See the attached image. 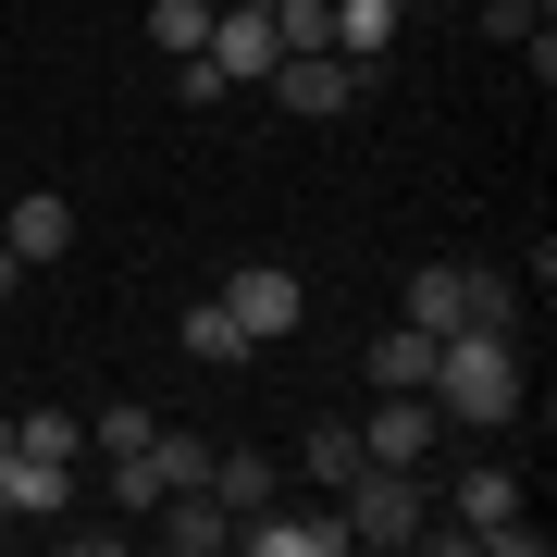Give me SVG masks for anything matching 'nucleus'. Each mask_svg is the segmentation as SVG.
Here are the masks:
<instances>
[{
  "mask_svg": "<svg viewBox=\"0 0 557 557\" xmlns=\"http://www.w3.org/2000/svg\"><path fill=\"white\" fill-rule=\"evenodd\" d=\"M13 446H25V458H62V471H75V458H87V409H13Z\"/></svg>",
  "mask_w": 557,
  "mask_h": 557,
  "instance_id": "a211bd4d",
  "label": "nucleus"
},
{
  "mask_svg": "<svg viewBox=\"0 0 557 557\" xmlns=\"http://www.w3.org/2000/svg\"><path fill=\"white\" fill-rule=\"evenodd\" d=\"M397 384H434V335L421 322H384L372 335V397H397Z\"/></svg>",
  "mask_w": 557,
  "mask_h": 557,
  "instance_id": "2eb2a0df",
  "label": "nucleus"
},
{
  "mask_svg": "<svg viewBox=\"0 0 557 557\" xmlns=\"http://www.w3.org/2000/svg\"><path fill=\"white\" fill-rule=\"evenodd\" d=\"M174 347L199 359V372H236V359H248V335H236V310H223V298H199V310H186V322H174Z\"/></svg>",
  "mask_w": 557,
  "mask_h": 557,
  "instance_id": "dca6fc26",
  "label": "nucleus"
},
{
  "mask_svg": "<svg viewBox=\"0 0 557 557\" xmlns=\"http://www.w3.org/2000/svg\"><path fill=\"white\" fill-rule=\"evenodd\" d=\"M161 434V409H137V397H112V409H87V446H100V458H137Z\"/></svg>",
  "mask_w": 557,
  "mask_h": 557,
  "instance_id": "412c9836",
  "label": "nucleus"
},
{
  "mask_svg": "<svg viewBox=\"0 0 557 557\" xmlns=\"http://www.w3.org/2000/svg\"><path fill=\"white\" fill-rule=\"evenodd\" d=\"M223 310H236V335H248V347H273V335H298V322H310V285L285 273V260H248V273L223 285Z\"/></svg>",
  "mask_w": 557,
  "mask_h": 557,
  "instance_id": "39448f33",
  "label": "nucleus"
},
{
  "mask_svg": "<svg viewBox=\"0 0 557 557\" xmlns=\"http://www.w3.org/2000/svg\"><path fill=\"white\" fill-rule=\"evenodd\" d=\"M62 508H75V471L62 458H25L13 421H0V520H62Z\"/></svg>",
  "mask_w": 557,
  "mask_h": 557,
  "instance_id": "9d476101",
  "label": "nucleus"
},
{
  "mask_svg": "<svg viewBox=\"0 0 557 557\" xmlns=\"http://www.w3.org/2000/svg\"><path fill=\"white\" fill-rule=\"evenodd\" d=\"M248 13H273V0H248Z\"/></svg>",
  "mask_w": 557,
  "mask_h": 557,
  "instance_id": "bb28decb",
  "label": "nucleus"
},
{
  "mask_svg": "<svg viewBox=\"0 0 557 557\" xmlns=\"http://www.w3.org/2000/svg\"><path fill=\"white\" fill-rule=\"evenodd\" d=\"M533 25H545V0H483V38H508V50H520Z\"/></svg>",
  "mask_w": 557,
  "mask_h": 557,
  "instance_id": "b1692460",
  "label": "nucleus"
},
{
  "mask_svg": "<svg viewBox=\"0 0 557 557\" xmlns=\"http://www.w3.org/2000/svg\"><path fill=\"white\" fill-rule=\"evenodd\" d=\"M236 545L248 557H347V508H248Z\"/></svg>",
  "mask_w": 557,
  "mask_h": 557,
  "instance_id": "0eeeda50",
  "label": "nucleus"
},
{
  "mask_svg": "<svg viewBox=\"0 0 557 557\" xmlns=\"http://www.w3.org/2000/svg\"><path fill=\"white\" fill-rule=\"evenodd\" d=\"M273 38L285 50H335V0H273Z\"/></svg>",
  "mask_w": 557,
  "mask_h": 557,
  "instance_id": "4be33fe9",
  "label": "nucleus"
},
{
  "mask_svg": "<svg viewBox=\"0 0 557 557\" xmlns=\"http://www.w3.org/2000/svg\"><path fill=\"white\" fill-rule=\"evenodd\" d=\"M13 285H25V260H13V248H0V310H13Z\"/></svg>",
  "mask_w": 557,
  "mask_h": 557,
  "instance_id": "393cba45",
  "label": "nucleus"
},
{
  "mask_svg": "<svg viewBox=\"0 0 557 557\" xmlns=\"http://www.w3.org/2000/svg\"><path fill=\"white\" fill-rule=\"evenodd\" d=\"M298 471L322 483V496H347V483L372 471V446H359V421H310V434H298Z\"/></svg>",
  "mask_w": 557,
  "mask_h": 557,
  "instance_id": "4468645a",
  "label": "nucleus"
},
{
  "mask_svg": "<svg viewBox=\"0 0 557 557\" xmlns=\"http://www.w3.org/2000/svg\"><path fill=\"white\" fill-rule=\"evenodd\" d=\"M409 13H446V0H397V25H409Z\"/></svg>",
  "mask_w": 557,
  "mask_h": 557,
  "instance_id": "a878e982",
  "label": "nucleus"
},
{
  "mask_svg": "<svg viewBox=\"0 0 557 557\" xmlns=\"http://www.w3.org/2000/svg\"><path fill=\"white\" fill-rule=\"evenodd\" d=\"M397 322H421V335H458V322H471V260H421Z\"/></svg>",
  "mask_w": 557,
  "mask_h": 557,
  "instance_id": "f8f14e48",
  "label": "nucleus"
},
{
  "mask_svg": "<svg viewBox=\"0 0 557 557\" xmlns=\"http://www.w3.org/2000/svg\"><path fill=\"white\" fill-rule=\"evenodd\" d=\"M434 434H446V409L421 397V384L372 397V421H359V446H372V458H397V471H421V458H434Z\"/></svg>",
  "mask_w": 557,
  "mask_h": 557,
  "instance_id": "1a4fd4ad",
  "label": "nucleus"
},
{
  "mask_svg": "<svg viewBox=\"0 0 557 557\" xmlns=\"http://www.w3.org/2000/svg\"><path fill=\"white\" fill-rule=\"evenodd\" d=\"M0 248H13L25 273H50V260L75 248V199H50V186H38V199H13V211H0Z\"/></svg>",
  "mask_w": 557,
  "mask_h": 557,
  "instance_id": "9b49d317",
  "label": "nucleus"
},
{
  "mask_svg": "<svg viewBox=\"0 0 557 557\" xmlns=\"http://www.w3.org/2000/svg\"><path fill=\"white\" fill-rule=\"evenodd\" d=\"M137 38H149L161 62H186V50L211 38V0H149V25H137Z\"/></svg>",
  "mask_w": 557,
  "mask_h": 557,
  "instance_id": "aec40b11",
  "label": "nucleus"
},
{
  "mask_svg": "<svg viewBox=\"0 0 557 557\" xmlns=\"http://www.w3.org/2000/svg\"><path fill=\"white\" fill-rule=\"evenodd\" d=\"M335 50L347 62H384V50H397V0H335Z\"/></svg>",
  "mask_w": 557,
  "mask_h": 557,
  "instance_id": "6ab92c4d",
  "label": "nucleus"
},
{
  "mask_svg": "<svg viewBox=\"0 0 557 557\" xmlns=\"http://www.w3.org/2000/svg\"><path fill=\"white\" fill-rule=\"evenodd\" d=\"M421 397L446 409V434H508L520 397H533V372H520V335H483V322L434 335V384H421Z\"/></svg>",
  "mask_w": 557,
  "mask_h": 557,
  "instance_id": "f257e3e1",
  "label": "nucleus"
},
{
  "mask_svg": "<svg viewBox=\"0 0 557 557\" xmlns=\"http://www.w3.org/2000/svg\"><path fill=\"white\" fill-rule=\"evenodd\" d=\"M446 520H458V545H483V557H545V533L520 520V471H496V458H471V471L446 483Z\"/></svg>",
  "mask_w": 557,
  "mask_h": 557,
  "instance_id": "f03ea898",
  "label": "nucleus"
},
{
  "mask_svg": "<svg viewBox=\"0 0 557 557\" xmlns=\"http://www.w3.org/2000/svg\"><path fill=\"white\" fill-rule=\"evenodd\" d=\"M471 322H483V335H520V285L483 273V260H471Z\"/></svg>",
  "mask_w": 557,
  "mask_h": 557,
  "instance_id": "5701e85b",
  "label": "nucleus"
},
{
  "mask_svg": "<svg viewBox=\"0 0 557 557\" xmlns=\"http://www.w3.org/2000/svg\"><path fill=\"white\" fill-rule=\"evenodd\" d=\"M335 508H347V545H421V533H434V483L397 471V458H372Z\"/></svg>",
  "mask_w": 557,
  "mask_h": 557,
  "instance_id": "7ed1b4c3",
  "label": "nucleus"
},
{
  "mask_svg": "<svg viewBox=\"0 0 557 557\" xmlns=\"http://www.w3.org/2000/svg\"><path fill=\"white\" fill-rule=\"evenodd\" d=\"M199 62L223 87H260L285 62V38H273V13H248V0H211V38H199Z\"/></svg>",
  "mask_w": 557,
  "mask_h": 557,
  "instance_id": "423d86ee",
  "label": "nucleus"
},
{
  "mask_svg": "<svg viewBox=\"0 0 557 557\" xmlns=\"http://www.w3.org/2000/svg\"><path fill=\"white\" fill-rule=\"evenodd\" d=\"M273 112H298V124H322V112H347V100H372L384 87V62H347V50H285L273 75Z\"/></svg>",
  "mask_w": 557,
  "mask_h": 557,
  "instance_id": "20e7f679",
  "label": "nucleus"
},
{
  "mask_svg": "<svg viewBox=\"0 0 557 557\" xmlns=\"http://www.w3.org/2000/svg\"><path fill=\"white\" fill-rule=\"evenodd\" d=\"M137 533H149V545H174V557H223V545H236V508H223L211 483H186V496H161Z\"/></svg>",
  "mask_w": 557,
  "mask_h": 557,
  "instance_id": "6e6552de",
  "label": "nucleus"
},
{
  "mask_svg": "<svg viewBox=\"0 0 557 557\" xmlns=\"http://www.w3.org/2000/svg\"><path fill=\"white\" fill-rule=\"evenodd\" d=\"M211 496L236 508V520L273 508V496H285V458H273V446H211Z\"/></svg>",
  "mask_w": 557,
  "mask_h": 557,
  "instance_id": "ddd939ff",
  "label": "nucleus"
},
{
  "mask_svg": "<svg viewBox=\"0 0 557 557\" xmlns=\"http://www.w3.org/2000/svg\"><path fill=\"white\" fill-rule=\"evenodd\" d=\"M149 483H161V496H186V483H211V434H186V421H161V434H149Z\"/></svg>",
  "mask_w": 557,
  "mask_h": 557,
  "instance_id": "f3484780",
  "label": "nucleus"
}]
</instances>
